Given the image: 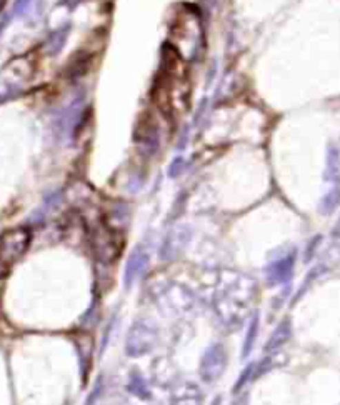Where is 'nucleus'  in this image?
I'll use <instances>...</instances> for the list:
<instances>
[{"instance_id": "f03ea898", "label": "nucleus", "mask_w": 340, "mask_h": 405, "mask_svg": "<svg viewBox=\"0 0 340 405\" xmlns=\"http://www.w3.org/2000/svg\"><path fill=\"white\" fill-rule=\"evenodd\" d=\"M339 230H340V226H339Z\"/></svg>"}, {"instance_id": "f257e3e1", "label": "nucleus", "mask_w": 340, "mask_h": 405, "mask_svg": "<svg viewBox=\"0 0 340 405\" xmlns=\"http://www.w3.org/2000/svg\"><path fill=\"white\" fill-rule=\"evenodd\" d=\"M30 242V232L27 228L19 227L3 232L0 235V264L10 266L19 260L27 250Z\"/></svg>"}]
</instances>
